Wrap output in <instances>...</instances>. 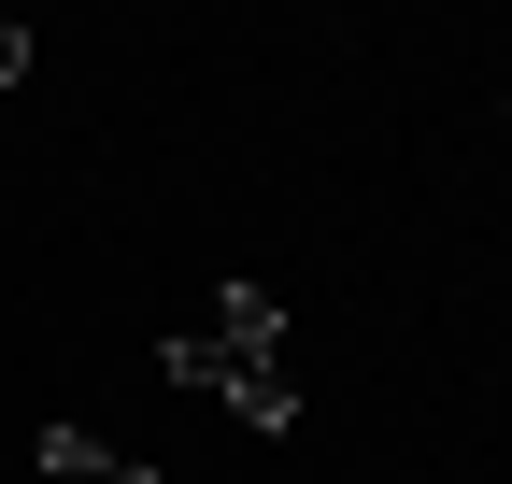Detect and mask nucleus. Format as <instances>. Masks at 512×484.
<instances>
[{
	"instance_id": "f257e3e1",
	"label": "nucleus",
	"mask_w": 512,
	"mask_h": 484,
	"mask_svg": "<svg viewBox=\"0 0 512 484\" xmlns=\"http://www.w3.org/2000/svg\"><path fill=\"white\" fill-rule=\"evenodd\" d=\"M157 371H171V385H214L242 428H299V385H285V299H271V285H214V314L171 328Z\"/></svg>"
},
{
	"instance_id": "f03ea898",
	"label": "nucleus",
	"mask_w": 512,
	"mask_h": 484,
	"mask_svg": "<svg viewBox=\"0 0 512 484\" xmlns=\"http://www.w3.org/2000/svg\"><path fill=\"white\" fill-rule=\"evenodd\" d=\"M43 484H157V470L114 456V442H86V428H43Z\"/></svg>"
},
{
	"instance_id": "7ed1b4c3",
	"label": "nucleus",
	"mask_w": 512,
	"mask_h": 484,
	"mask_svg": "<svg viewBox=\"0 0 512 484\" xmlns=\"http://www.w3.org/2000/svg\"><path fill=\"white\" fill-rule=\"evenodd\" d=\"M15 72H29V29H15V15H0V86H15Z\"/></svg>"
}]
</instances>
